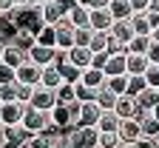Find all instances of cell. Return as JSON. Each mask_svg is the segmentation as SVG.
I'll use <instances>...</instances> for the list:
<instances>
[{"instance_id": "6da1fadb", "label": "cell", "mask_w": 159, "mask_h": 148, "mask_svg": "<svg viewBox=\"0 0 159 148\" xmlns=\"http://www.w3.org/2000/svg\"><path fill=\"white\" fill-rule=\"evenodd\" d=\"M20 125H23L29 134H43V131L54 128L51 125V111H34V108L26 105V114H23V122Z\"/></svg>"}, {"instance_id": "7a4b0ae2", "label": "cell", "mask_w": 159, "mask_h": 148, "mask_svg": "<svg viewBox=\"0 0 159 148\" xmlns=\"http://www.w3.org/2000/svg\"><path fill=\"white\" fill-rule=\"evenodd\" d=\"M26 105H29V108H34V111H51L54 105H57V100H54V91H48V88H43V86H34Z\"/></svg>"}, {"instance_id": "3957f363", "label": "cell", "mask_w": 159, "mask_h": 148, "mask_svg": "<svg viewBox=\"0 0 159 148\" xmlns=\"http://www.w3.org/2000/svg\"><path fill=\"white\" fill-rule=\"evenodd\" d=\"M23 114H26L23 103H3V105H0V125H6V128L20 125V122H23Z\"/></svg>"}, {"instance_id": "277c9868", "label": "cell", "mask_w": 159, "mask_h": 148, "mask_svg": "<svg viewBox=\"0 0 159 148\" xmlns=\"http://www.w3.org/2000/svg\"><path fill=\"white\" fill-rule=\"evenodd\" d=\"M116 137H119V142H122V145H134V142L142 140V128H139L136 117H134V120H119Z\"/></svg>"}, {"instance_id": "5b68a950", "label": "cell", "mask_w": 159, "mask_h": 148, "mask_svg": "<svg viewBox=\"0 0 159 148\" xmlns=\"http://www.w3.org/2000/svg\"><path fill=\"white\" fill-rule=\"evenodd\" d=\"M54 54H57V49H46V46H31L29 49V54H26V60L31 63V66H37V69H46V66H54Z\"/></svg>"}, {"instance_id": "8992f818", "label": "cell", "mask_w": 159, "mask_h": 148, "mask_svg": "<svg viewBox=\"0 0 159 148\" xmlns=\"http://www.w3.org/2000/svg\"><path fill=\"white\" fill-rule=\"evenodd\" d=\"M97 103H80V114H77V125L74 128H97V120H99Z\"/></svg>"}, {"instance_id": "52a82bcc", "label": "cell", "mask_w": 159, "mask_h": 148, "mask_svg": "<svg viewBox=\"0 0 159 148\" xmlns=\"http://www.w3.org/2000/svg\"><path fill=\"white\" fill-rule=\"evenodd\" d=\"M40 71H43V69L31 66V63L26 60L23 66H20V69L14 71V80H17V86H26V88H34V86H40Z\"/></svg>"}, {"instance_id": "ba28073f", "label": "cell", "mask_w": 159, "mask_h": 148, "mask_svg": "<svg viewBox=\"0 0 159 148\" xmlns=\"http://www.w3.org/2000/svg\"><path fill=\"white\" fill-rule=\"evenodd\" d=\"M114 17L108 9H88V29L91 31H111Z\"/></svg>"}, {"instance_id": "9c48e42d", "label": "cell", "mask_w": 159, "mask_h": 148, "mask_svg": "<svg viewBox=\"0 0 159 148\" xmlns=\"http://www.w3.org/2000/svg\"><path fill=\"white\" fill-rule=\"evenodd\" d=\"M54 31H57L54 49H57V51H71V49H74V29L68 26V20H60V23L54 26Z\"/></svg>"}, {"instance_id": "30bf717a", "label": "cell", "mask_w": 159, "mask_h": 148, "mask_svg": "<svg viewBox=\"0 0 159 148\" xmlns=\"http://www.w3.org/2000/svg\"><path fill=\"white\" fill-rule=\"evenodd\" d=\"M40 20H43V26H57L60 20H66V9L51 0V3H43L40 6Z\"/></svg>"}, {"instance_id": "8fae6325", "label": "cell", "mask_w": 159, "mask_h": 148, "mask_svg": "<svg viewBox=\"0 0 159 148\" xmlns=\"http://www.w3.org/2000/svg\"><path fill=\"white\" fill-rule=\"evenodd\" d=\"M136 122H139V128H142V137L148 140H159V122L151 111H136Z\"/></svg>"}, {"instance_id": "7c38bea8", "label": "cell", "mask_w": 159, "mask_h": 148, "mask_svg": "<svg viewBox=\"0 0 159 148\" xmlns=\"http://www.w3.org/2000/svg\"><path fill=\"white\" fill-rule=\"evenodd\" d=\"M136 100L131 97V94H122V97H116V105H114V114L119 117V120H134L136 117Z\"/></svg>"}, {"instance_id": "4fadbf2b", "label": "cell", "mask_w": 159, "mask_h": 148, "mask_svg": "<svg viewBox=\"0 0 159 148\" xmlns=\"http://www.w3.org/2000/svg\"><path fill=\"white\" fill-rule=\"evenodd\" d=\"M91 51L85 49V46H74L71 51H68V63L77 69V71H85V69H91Z\"/></svg>"}, {"instance_id": "5bb4252c", "label": "cell", "mask_w": 159, "mask_h": 148, "mask_svg": "<svg viewBox=\"0 0 159 148\" xmlns=\"http://www.w3.org/2000/svg\"><path fill=\"white\" fill-rule=\"evenodd\" d=\"M148 66H151V63H148L145 54H128L125 57V74L128 77H142Z\"/></svg>"}, {"instance_id": "9a60e30c", "label": "cell", "mask_w": 159, "mask_h": 148, "mask_svg": "<svg viewBox=\"0 0 159 148\" xmlns=\"http://www.w3.org/2000/svg\"><path fill=\"white\" fill-rule=\"evenodd\" d=\"M40 86H43V88H48V91H57L60 86H63L60 69H57V66H46L43 71H40Z\"/></svg>"}, {"instance_id": "2e32d148", "label": "cell", "mask_w": 159, "mask_h": 148, "mask_svg": "<svg viewBox=\"0 0 159 148\" xmlns=\"http://www.w3.org/2000/svg\"><path fill=\"white\" fill-rule=\"evenodd\" d=\"M80 86H85L91 91H99V88L105 86V74L97 71V69H85L83 74H80Z\"/></svg>"}, {"instance_id": "e0dca14e", "label": "cell", "mask_w": 159, "mask_h": 148, "mask_svg": "<svg viewBox=\"0 0 159 148\" xmlns=\"http://www.w3.org/2000/svg\"><path fill=\"white\" fill-rule=\"evenodd\" d=\"M66 20L71 29H88V6H71Z\"/></svg>"}, {"instance_id": "ac0fdd59", "label": "cell", "mask_w": 159, "mask_h": 148, "mask_svg": "<svg viewBox=\"0 0 159 148\" xmlns=\"http://www.w3.org/2000/svg\"><path fill=\"white\" fill-rule=\"evenodd\" d=\"M0 63L17 71V69L23 66V63H26V51H20L17 46H6V49H3V60H0Z\"/></svg>"}, {"instance_id": "d6986e66", "label": "cell", "mask_w": 159, "mask_h": 148, "mask_svg": "<svg viewBox=\"0 0 159 148\" xmlns=\"http://www.w3.org/2000/svg\"><path fill=\"white\" fill-rule=\"evenodd\" d=\"M134 100H136V108L139 111H153V105L159 103V91L156 88H142Z\"/></svg>"}, {"instance_id": "ffe728a7", "label": "cell", "mask_w": 159, "mask_h": 148, "mask_svg": "<svg viewBox=\"0 0 159 148\" xmlns=\"http://www.w3.org/2000/svg\"><path fill=\"white\" fill-rule=\"evenodd\" d=\"M116 128H119V117L114 111H102L99 114V120H97V131L99 134H116Z\"/></svg>"}, {"instance_id": "44dd1931", "label": "cell", "mask_w": 159, "mask_h": 148, "mask_svg": "<svg viewBox=\"0 0 159 148\" xmlns=\"http://www.w3.org/2000/svg\"><path fill=\"white\" fill-rule=\"evenodd\" d=\"M125 57H128V54H111V57H108L105 69H102L105 80H108V77H119V74H125Z\"/></svg>"}, {"instance_id": "7402d4cb", "label": "cell", "mask_w": 159, "mask_h": 148, "mask_svg": "<svg viewBox=\"0 0 159 148\" xmlns=\"http://www.w3.org/2000/svg\"><path fill=\"white\" fill-rule=\"evenodd\" d=\"M128 23H131L134 34H142V37H151V23H148L145 12H134V14L128 17Z\"/></svg>"}, {"instance_id": "603a6c76", "label": "cell", "mask_w": 159, "mask_h": 148, "mask_svg": "<svg viewBox=\"0 0 159 148\" xmlns=\"http://www.w3.org/2000/svg\"><path fill=\"white\" fill-rule=\"evenodd\" d=\"M108 43H111L108 31H91V40H88V51H91V54L108 51Z\"/></svg>"}, {"instance_id": "cb8c5ba5", "label": "cell", "mask_w": 159, "mask_h": 148, "mask_svg": "<svg viewBox=\"0 0 159 148\" xmlns=\"http://www.w3.org/2000/svg\"><path fill=\"white\" fill-rule=\"evenodd\" d=\"M94 103H97V108H99V111H114V105H116V94H114V91H108V88L102 86V88L97 91Z\"/></svg>"}, {"instance_id": "d4e9b609", "label": "cell", "mask_w": 159, "mask_h": 148, "mask_svg": "<svg viewBox=\"0 0 159 148\" xmlns=\"http://www.w3.org/2000/svg\"><path fill=\"white\" fill-rule=\"evenodd\" d=\"M108 12H111L114 20H128L134 14L131 6H128V0H111V3H108Z\"/></svg>"}, {"instance_id": "484cf974", "label": "cell", "mask_w": 159, "mask_h": 148, "mask_svg": "<svg viewBox=\"0 0 159 148\" xmlns=\"http://www.w3.org/2000/svg\"><path fill=\"white\" fill-rule=\"evenodd\" d=\"M105 88H108V91H114L116 97L128 94V74H119V77H108V80H105Z\"/></svg>"}, {"instance_id": "4316f807", "label": "cell", "mask_w": 159, "mask_h": 148, "mask_svg": "<svg viewBox=\"0 0 159 148\" xmlns=\"http://www.w3.org/2000/svg\"><path fill=\"white\" fill-rule=\"evenodd\" d=\"M57 69H60V77H63L66 86H77V83H80V74H83V71H77L68 60H66V63H60Z\"/></svg>"}, {"instance_id": "83f0119b", "label": "cell", "mask_w": 159, "mask_h": 148, "mask_svg": "<svg viewBox=\"0 0 159 148\" xmlns=\"http://www.w3.org/2000/svg\"><path fill=\"white\" fill-rule=\"evenodd\" d=\"M54 40H57L54 26H43V29L34 34V43H37V46H46V49H54Z\"/></svg>"}, {"instance_id": "f1b7e54d", "label": "cell", "mask_w": 159, "mask_h": 148, "mask_svg": "<svg viewBox=\"0 0 159 148\" xmlns=\"http://www.w3.org/2000/svg\"><path fill=\"white\" fill-rule=\"evenodd\" d=\"M54 100H57V105H71V103H77V94H74V86H60L57 91H54Z\"/></svg>"}, {"instance_id": "f546056e", "label": "cell", "mask_w": 159, "mask_h": 148, "mask_svg": "<svg viewBox=\"0 0 159 148\" xmlns=\"http://www.w3.org/2000/svg\"><path fill=\"white\" fill-rule=\"evenodd\" d=\"M151 46V37H142V34H134V40L128 43V54H145Z\"/></svg>"}, {"instance_id": "4dcf8cb0", "label": "cell", "mask_w": 159, "mask_h": 148, "mask_svg": "<svg viewBox=\"0 0 159 148\" xmlns=\"http://www.w3.org/2000/svg\"><path fill=\"white\" fill-rule=\"evenodd\" d=\"M11 46H17L20 51H26V54H29V49L34 46V34H31V31H17V37L11 40Z\"/></svg>"}, {"instance_id": "1f68e13d", "label": "cell", "mask_w": 159, "mask_h": 148, "mask_svg": "<svg viewBox=\"0 0 159 148\" xmlns=\"http://www.w3.org/2000/svg\"><path fill=\"white\" fill-rule=\"evenodd\" d=\"M142 80H145L148 88H156V91H159V66H148L145 74H142Z\"/></svg>"}, {"instance_id": "d6a6232c", "label": "cell", "mask_w": 159, "mask_h": 148, "mask_svg": "<svg viewBox=\"0 0 159 148\" xmlns=\"http://www.w3.org/2000/svg\"><path fill=\"white\" fill-rule=\"evenodd\" d=\"M3 103H17V83L0 86V105H3Z\"/></svg>"}, {"instance_id": "836d02e7", "label": "cell", "mask_w": 159, "mask_h": 148, "mask_svg": "<svg viewBox=\"0 0 159 148\" xmlns=\"http://www.w3.org/2000/svg\"><path fill=\"white\" fill-rule=\"evenodd\" d=\"M116 145H122L116 134H99V140H97V148H116Z\"/></svg>"}, {"instance_id": "e575fe53", "label": "cell", "mask_w": 159, "mask_h": 148, "mask_svg": "<svg viewBox=\"0 0 159 148\" xmlns=\"http://www.w3.org/2000/svg\"><path fill=\"white\" fill-rule=\"evenodd\" d=\"M88 40H91V29H74V46L88 49Z\"/></svg>"}, {"instance_id": "d590c367", "label": "cell", "mask_w": 159, "mask_h": 148, "mask_svg": "<svg viewBox=\"0 0 159 148\" xmlns=\"http://www.w3.org/2000/svg\"><path fill=\"white\" fill-rule=\"evenodd\" d=\"M142 88H148L142 77H128V94H131V97H136Z\"/></svg>"}, {"instance_id": "8d00e7d4", "label": "cell", "mask_w": 159, "mask_h": 148, "mask_svg": "<svg viewBox=\"0 0 159 148\" xmlns=\"http://www.w3.org/2000/svg\"><path fill=\"white\" fill-rule=\"evenodd\" d=\"M11 83H17L14 80V69H9V66L0 63V86H11Z\"/></svg>"}, {"instance_id": "74e56055", "label": "cell", "mask_w": 159, "mask_h": 148, "mask_svg": "<svg viewBox=\"0 0 159 148\" xmlns=\"http://www.w3.org/2000/svg\"><path fill=\"white\" fill-rule=\"evenodd\" d=\"M108 57H111L108 51H99V54H94V57H91V69L102 71V69H105V63H108Z\"/></svg>"}, {"instance_id": "f35d334b", "label": "cell", "mask_w": 159, "mask_h": 148, "mask_svg": "<svg viewBox=\"0 0 159 148\" xmlns=\"http://www.w3.org/2000/svg\"><path fill=\"white\" fill-rule=\"evenodd\" d=\"M145 57H148L151 66H159V43H151L148 51H145Z\"/></svg>"}, {"instance_id": "ab89813d", "label": "cell", "mask_w": 159, "mask_h": 148, "mask_svg": "<svg viewBox=\"0 0 159 148\" xmlns=\"http://www.w3.org/2000/svg\"><path fill=\"white\" fill-rule=\"evenodd\" d=\"M131 12H148L151 9V0H128Z\"/></svg>"}, {"instance_id": "60d3db41", "label": "cell", "mask_w": 159, "mask_h": 148, "mask_svg": "<svg viewBox=\"0 0 159 148\" xmlns=\"http://www.w3.org/2000/svg\"><path fill=\"white\" fill-rule=\"evenodd\" d=\"M145 17H148V23H151V31L159 26V9H148L145 12Z\"/></svg>"}, {"instance_id": "b9f144b4", "label": "cell", "mask_w": 159, "mask_h": 148, "mask_svg": "<svg viewBox=\"0 0 159 148\" xmlns=\"http://www.w3.org/2000/svg\"><path fill=\"white\" fill-rule=\"evenodd\" d=\"M131 148H159V142H156V140H148V137H142L139 142H134Z\"/></svg>"}, {"instance_id": "7bdbcfd3", "label": "cell", "mask_w": 159, "mask_h": 148, "mask_svg": "<svg viewBox=\"0 0 159 148\" xmlns=\"http://www.w3.org/2000/svg\"><path fill=\"white\" fill-rule=\"evenodd\" d=\"M108 3H111V0H91L88 9H108Z\"/></svg>"}, {"instance_id": "ee69618b", "label": "cell", "mask_w": 159, "mask_h": 148, "mask_svg": "<svg viewBox=\"0 0 159 148\" xmlns=\"http://www.w3.org/2000/svg\"><path fill=\"white\" fill-rule=\"evenodd\" d=\"M151 43H159V26H156V29L151 31Z\"/></svg>"}, {"instance_id": "f6af8a7d", "label": "cell", "mask_w": 159, "mask_h": 148, "mask_svg": "<svg viewBox=\"0 0 159 148\" xmlns=\"http://www.w3.org/2000/svg\"><path fill=\"white\" fill-rule=\"evenodd\" d=\"M151 114H153V117H156V122H159V103L153 105V111H151Z\"/></svg>"}, {"instance_id": "bcb514c9", "label": "cell", "mask_w": 159, "mask_h": 148, "mask_svg": "<svg viewBox=\"0 0 159 148\" xmlns=\"http://www.w3.org/2000/svg\"><path fill=\"white\" fill-rule=\"evenodd\" d=\"M91 0H74V6H88Z\"/></svg>"}, {"instance_id": "7dc6e473", "label": "cell", "mask_w": 159, "mask_h": 148, "mask_svg": "<svg viewBox=\"0 0 159 148\" xmlns=\"http://www.w3.org/2000/svg\"><path fill=\"white\" fill-rule=\"evenodd\" d=\"M151 9H159V0H151Z\"/></svg>"}, {"instance_id": "c3c4849f", "label": "cell", "mask_w": 159, "mask_h": 148, "mask_svg": "<svg viewBox=\"0 0 159 148\" xmlns=\"http://www.w3.org/2000/svg\"><path fill=\"white\" fill-rule=\"evenodd\" d=\"M3 49H6V46H3V43H0V60H3Z\"/></svg>"}, {"instance_id": "681fc988", "label": "cell", "mask_w": 159, "mask_h": 148, "mask_svg": "<svg viewBox=\"0 0 159 148\" xmlns=\"http://www.w3.org/2000/svg\"><path fill=\"white\" fill-rule=\"evenodd\" d=\"M116 148H131V145H116Z\"/></svg>"}, {"instance_id": "f907efd6", "label": "cell", "mask_w": 159, "mask_h": 148, "mask_svg": "<svg viewBox=\"0 0 159 148\" xmlns=\"http://www.w3.org/2000/svg\"><path fill=\"white\" fill-rule=\"evenodd\" d=\"M156 142H159V140H156Z\"/></svg>"}]
</instances>
